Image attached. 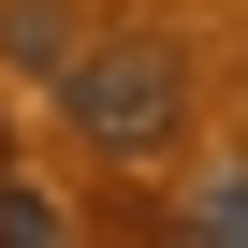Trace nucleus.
Listing matches in <instances>:
<instances>
[{
  "label": "nucleus",
  "mask_w": 248,
  "mask_h": 248,
  "mask_svg": "<svg viewBox=\"0 0 248 248\" xmlns=\"http://www.w3.org/2000/svg\"><path fill=\"white\" fill-rule=\"evenodd\" d=\"M59 117H73L88 161L146 175V161H175V132H190V59H175V44H132V30H88V44L59 59Z\"/></svg>",
  "instance_id": "f257e3e1"
},
{
  "label": "nucleus",
  "mask_w": 248,
  "mask_h": 248,
  "mask_svg": "<svg viewBox=\"0 0 248 248\" xmlns=\"http://www.w3.org/2000/svg\"><path fill=\"white\" fill-rule=\"evenodd\" d=\"M161 233H190V248H248V161H204V175L175 190Z\"/></svg>",
  "instance_id": "f03ea898"
},
{
  "label": "nucleus",
  "mask_w": 248,
  "mask_h": 248,
  "mask_svg": "<svg viewBox=\"0 0 248 248\" xmlns=\"http://www.w3.org/2000/svg\"><path fill=\"white\" fill-rule=\"evenodd\" d=\"M88 44V15H73V0H0V59H15V73H59Z\"/></svg>",
  "instance_id": "7ed1b4c3"
},
{
  "label": "nucleus",
  "mask_w": 248,
  "mask_h": 248,
  "mask_svg": "<svg viewBox=\"0 0 248 248\" xmlns=\"http://www.w3.org/2000/svg\"><path fill=\"white\" fill-rule=\"evenodd\" d=\"M0 248H59V204H44L15 161H0Z\"/></svg>",
  "instance_id": "20e7f679"
}]
</instances>
